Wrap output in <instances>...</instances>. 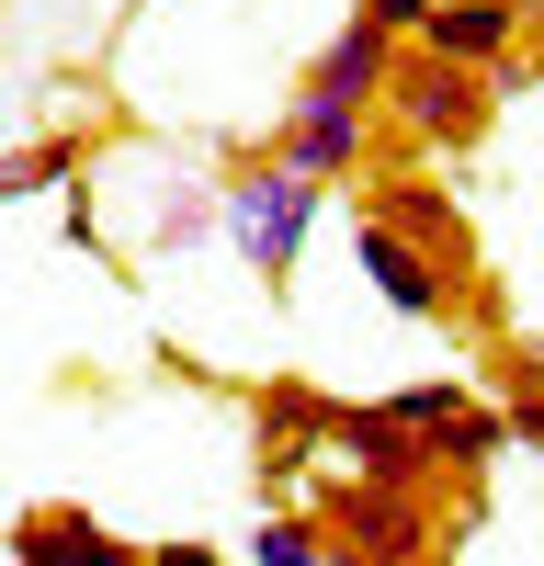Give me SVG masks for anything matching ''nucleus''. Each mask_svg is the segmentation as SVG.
Listing matches in <instances>:
<instances>
[{
    "label": "nucleus",
    "instance_id": "obj_13",
    "mask_svg": "<svg viewBox=\"0 0 544 566\" xmlns=\"http://www.w3.org/2000/svg\"><path fill=\"white\" fill-rule=\"evenodd\" d=\"M499 419H511V442L544 464V352H499Z\"/></svg>",
    "mask_w": 544,
    "mask_h": 566
},
{
    "label": "nucleus",
    "instance_id": "obj_2",
    "mask_svg": "<svg viewBox=\"0 0 544 566\" xmlns=\"http://www.w3.org/2000/svg\"><path fill=\"white\" fill-rule=\"evenodd\" d=\"M499 103H511V91H499L488 69H453V57H431V45H408V57H397V80H386V114L420 136V148H442V159L488 148Z\"/></svg>",
    "mask_w": 544,
    "mask_h": 566
},
{
    "label": "nucleus",
    "instance_id": "obj_12",
    "mask_svg": "<svg viewBox=\"0 0 544 566\" xmlns=\"http://www.w3.org/2000/svg\"><path fill=\"white\" fill-rule=\"evenodd\" d=\"M91 159V136H34V148H0V205H23V193H69Z\"/></svg>",
    "mask_w": 544,
    "mask_h": 566
},
{
    "label": "nucleus",
    "instance_id": "obj_19",
    "mask_svg": "<svg viewBox=\"0 0 544 566\" xmlns=\"http://www.w3.org/2000/svg\"><path fill=\"white\" fill-rule=\"evenodd\" d=\"M329 566H442V555H329Z\"/></svg>",
    "mask_w": 544,
    "mask_h": 566
},
{
    "label": "nucleus",
    "instance_id": "obj_3",
    "mask_svg": "<svg viewBox=\"0 0 544 566\" xmlns=\"http://www.w3.org/2000/svg\"><path fill=\"white\" fill-rule=\"evenodd\" d=\"M329 555H442V499L420 488H375V476H329L306 499Z\"/></svg>",
    "mask_w": 544,
    "mask_h": 566
},
{
    "label": "nucleus",
    "instance_id": "obj_7",
    "mask_svg": "<svg viewBox=\"0 0 544 566\" xmlns=\"http://www.w3.org/2000/svg\"><path fill=\"white\" fill-rule=\"evenodd\" d=\"M261 159H284V170H306V181H363L375 170V114H352V103H284V125L261 136Z\"/></svg>",
    "mask_w": 544,
    "mask_h": 566
},
{
    "label": "nucleus",
    "instance_id": "obj_6",
    "mask_svg": "<svg viewBox=\"0 0 544 566\" xmlns=\"http://www.w3.org/2000/svg\"><path fill=\"white\" fill-rule=\"evenodd\" d=\"M352 261H363V283H375V295H386L408 328H453V306H477L431 250H408L397 227H375V216H352Z\"/></svg>",
    "mask_w": 544,
    "mask_h": 566
},
{
    "label": "nucleus",
    "instance_id": "obj_17",
    "mask_svg": "<svg viewBox=\"0 0 544 566\" xmlns=\"http://www.w3.org/2000/svg\"><path fill=\"white\" fill-rule=\"evenodd\" d=\"M148 566H227L205 533H170V544H148Z\"/></svg>",
    "mask_w": 544,
    "mask_h": 566
},
{
    "label": "nucleus",
    "instance_id": "obj_16",
    "mask_svg": "<svg viewBox=\"0 0 544 566\" xmlns=\"http://www.w3.org/2000/svg\"><path fill=\"white\" fill-rule=\"evenodd\" d=\"M205 227H216V193H181V205L159 216V250H193V239H205Z\"/></svg>",
    "mask_w": 544,
    "mask_h": 566
},
{
    "label": "nucleus",
    "instance_id": "obj_18",
    "mask_svg": "<svg viewBox=\"0 0 544 566\" xmlns=\"http://www.w3.org/2000/svg\"><path fill=\"white\" fill-rule=\"evenodd\" d=\"M375 12H386L397 34H420V23H431V0H375Z\"/></svg>",
    "mask_w": 544,
    "mask_h": 566
},
{
    "label": "nucleus",
    "instance_id": "obj_8",
    "mask_svg": "<svg viewBox=\"0 0 544 566\" xmlns=\"http://www.w3.org/2000/svg\"><path fill=\"white\" fill-rule=\"evenodd\" d=\"M329 453L352 464V476H375V488H420V499H442V488H453L442 464H431V442L408 431L386 397H375V408H352V397H341V408H329Z\"/></svg>",
    "mask_w": 544,
    "mask_h": 566
},
{
    "label": "nucleus",
    "instance_id": "obj_1",
    "mask_svg": "<svg viewBox=\"0 0 544 566\" xmlns=\"http://www.w3.org/2000/svg\"><path fill=\"white\" fill-rule=\"evenodd\" d=\"M317 205H329V181H306L284 159H239L216 181V227H227V250L261 272V295H295V261H306Z\"/></svg>",
    "mask_w": 544,
    "mask_h": 566
},
{
    "label": "nucleus",
    "instance_id": "obj_14",
    "mask_svg": "<svg viewBox=\"0 0 544 566\" xmlns=\"http://www.w3.org/2000/svg\"><path fill=\"white\" fill-rule=\"evenodd\" d=\"M250 566H329V533H317V510H261Z\"/></svg>",
    "mask_w": 544,
    "mask_h": 566
},
{
    "label": "nucleus",
    "instance_id": "obj_5",
    "mask_svg": "<svg viewBox=\"0 0 544 566\" xmlns=\"http://www.w3.org/2000/svg\"><path fill=\"white\" fill-rule=\"evenodd\" d=\"M397 57H408V34L375 12V0H363V12L317 45L306 57V80H295V103H352V114H375L386 103V80H397Z\"/></svg>",
    "mask_w": 544,
    "mask_h": 566
},
{
    "label": "nucleus",
    "instance_id": "obj_11",
    "mask_svg": "<svg viewBox=\"0 0 544 566\" xmlns=\"http://www.w3.org/2000/svg\"><path fill=\"white\" fill-rule=\"evenodd\" d=\"M420 442H431V464H442L453 488H477V476H488L499 453H522V442H511V419H499V397H465L453 419H431Z\"/></svg>",
    "mask_w": 544,
    "mask_h": 566
},
{
    "label": "nucleus",
    "instance_id": "obj_10",
    "mask_svg": "<svg viewBox=\"0 0 544 566\" xmlns=\"http://www.w3.org/2000/svg\"><path fill=\"white\" fill-rule=\"evenodd\" d=\"M12 566H148V544H125L114 522L45 499V510H23V522H12Z\"/></svg>",
    "mask_w": 544,
    "mask_h": 566
},
{
    "label": "nucleus",
    "instance_id": "obj_15",
    "mask_svg": "<svg viewBox=\"0 0 544 566\" xmlns=\"http://www.w3.org/2000/svg\"><path fill=\"white\" fill-rule=\"evenodd\" d=\"M465 397H477V386H465V374H431V386H397L386 408L408 419V431H431V419H453V408H465Z\"/></svg>",
    "mask_w": 544,
    "mask_h": 566
},
{
    "label": "nucleus",
    "instance_id": "obj_4",
    "mask_svg": "<svg viewBox=\"0 0 544 566\" xmlns=\"http://www.w3.org/2000/svg\"><path fill=\"white\" fill-rule=\"evenodd\" d=\"M352 216L397 227L408 250H431V261L465 283V295H477V227H465V205H453L442 181H397V170H375V181H352Z\"/></svg>",
    "mask_w": 544,
    "mask_h": 566
},
{
    "label": "nucleus",
    "instance_id": "obj_9",
    "mask_svg": "<svg viewBox=\"0 0 544 566\" xmlns=\"http://www.w3.org/2000/svg\"><path fill=\"white\" fill-rule=\"evenodd\" d=\"M522 34H533V12L522 0H431V23L408 34V45H431V57H453V69H511L522 57Z\"/></svg>",
    "mask_w": 544,
    "mask_h": 566
}]
</instances>
